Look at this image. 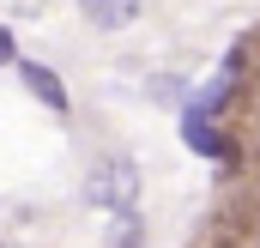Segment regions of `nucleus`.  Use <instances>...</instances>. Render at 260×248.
Segmentation results:
<instances>
[{"instance_id": "1", "label": "nucleus", "mask_w": 260, "mask_h": 248, "mask_svg": "<svg viewBox=\"0 0 260 248\" xmlns=\"http://www.w3.org/2000/svg\"><path fill=\"white\" fill-rule=\"evenodd\" d=\"M133 200H139V170L127 158H103L85 176V206H97V212H133Z\"/></svg>"}, {"instance_id": "2", "label": "nucleus", "mask_w": 260, "mask_h": 248, "mask_svg": "<svg viewBox=\"0 0 260 248\" xmlns=\"http://www.w3.org/2000/svg\"><path fill=\"white\" fill-rule=\"evenodd\" d=\"M182 139H188V151H200V158H230L224 133L212 127V115H206V109H188V115H182Z\"/></svg>"}, {"instance_id": "3", "label": "nucleus", "mask_w": 260, "mask_h": 248, "mask_svg": "<svg viewBox=\"0 0 260 248\" xmlns=\"http://www.w3.org/2000/svg\"><path fill=\"white\" fill-rule=\"evenodd\" d=\"M18 79L30 85V97L37 103H49L55 115L67 109V85H61V73H49V67H37V61H18Z\"/></svg>"}, {"instance_id": "4", "label": "nucleus", "mask_w": 260, "mask_h": 248, "mask_svg": "<svg viewBox=\"0 0 260 248\" xmlns=\"http://www.w3.org/2000/svg\"><path fill=\"white\" fill-rule=\"evenodd\" d=\"M139 6H145V0H79V12H85L97 30H121V24H133Z\"/></svg>"}, {"instance_id": "5", "label": "nucleus", "mask_w": 260, "mask_h": 248, "mask_svg": "<svg viewBox=\"0 0 260 248\" xmlns=\"http://www.w3.org/2000/svg\"><path fill=\"white\" fill-rule=\"evenodd\" d=\"M109 248H139V224H133L127 212H121V224H115V236H109Z\"/></svg>"}, {"instance_id": "6", "label": "nucleus", "mask_w": 260, "mask_h": 248, "mask_svg": "<svg viewBox=\"0 0 260 248\" xmlns=\"http://www.w3.org/2000/svg\"><path fill=\"white\" fill-rule=\"evenodd\" d=\"M12 61H18V43H12V30L0 24V67H12Z\"/></svg>"}]
</instances>
